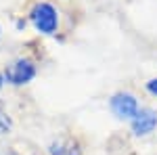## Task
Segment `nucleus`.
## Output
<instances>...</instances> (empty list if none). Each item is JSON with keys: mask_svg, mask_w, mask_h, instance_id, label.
Segmentation results:
<instances>
[{"mask_svg": "<svg viewBox=\"0 0 157 155\" xmlns=\"http://www.w3.org/2000/svg\"><path fill=\"white\" fill-rule=\"evenodd\" d=\"M48 151H50V155H82L78 143H73L69 138H59V141H55V143L50 145Z\"/></svg>", "mask_w": 157, "mask_h": 155, "instance_id": "obj_5", "label": "nucleus"}, {"mask_svg": "<svg viewBox=\"0 0 157 155\" xmlns=\"http://www.w3.org/2000/svg\"><path fill=\"white\" fill-rule=\"evenodd\" d=\"M157 128V111L153 109H140L132 119V132L136 136H147Z\"/></svg>", "mask_w": 157, "mask_h": 155, "instance_id": "obj_4", "label": "nucleus"}, {"mask_svg": "<svg viewBox=\"0 0 157 155\" xmlns=\"http://www.w3.org/2000/svg\"><path fill=\"white\" fill-rule=\"evenodd\" d=\"M11 126H13V122L11 118L6 115V111L0 107V134H4V132H9L11 130Z\"/></svg>", "mask_w": 157, "mask_h": 155, "instance_id": "obj_6", "label": "nucleus"}, {"mask_svg": "<svg viewBox=\"0 0 157 155\" xmlns=\"http://www.w3.org/2000/svg\"><path fill=\"white\" fill-rule=\"evenodd\" d=\"M32 23L40 34H55L57 27H59V15L55 11V6L48 4V2H38L36 6L32 9V15H29Z\"/></svg>", "mask_w": 157, "mask_h": 155, "instance_id": "obj_1", "label": "nucleus"}, {"mask_svg": "<svg viewBox=\"0 0 157 155\" xmlns=\"http://www.w3.org/2000/svg\"><path fill=\"white\" fill-rule=\"evenodd\" d=\"M2 84H4V76H0V86H2Z\"/></svg>", "mask_w": 157, "mask_h": 155, "instance_id": "obj_8", "label": "nucleus"}, {"mask_svg": "<svg viewBox=\"0 0 157 155\" xmlns=\"http://www.w3.org/2000/svg\"><path fill=\"white\" fill-rule=\"evenodd\" d=\"M147 90H149L151 95H155V96H157V78H153L151 82H147Z\"/></svg>", "mask_w": 157, "mask_h": 155, "instance_id": "obj_7", "label": "nucleus"}, {"mask_svg": "<svg viewBox=\"0 0 157 155\" xmlns=\"http://www.w3.org/2000/svg\"><path fill=\"white\" fill-rule=\"evenodd\" d=\"M34 76H36L34 63L27 61V59H19V61H15V63H11V65L6 67L4 80L15 84V86H21V84H27L29 80H34Z\"/></svg>", "mask_w": 157, "mask_h": 155, "instance_id": "obj_2", "label": "nucleus"}, {"mask_svg": "<svg viewBox=\"0 0 157 155\" xmlns=\"http://www.w3.org/2000/svg\"><path fill=\"white\" fill-rule=\"evenodd\" d=\"M111 111L120 119H134L138 113V101L130 92H120L111 99Z\"/></svg>", "mask_w": 157, "mask_h": 155, "instance_id": "obj_3", "label": "nucleus"}]
</instances>
